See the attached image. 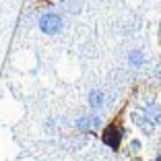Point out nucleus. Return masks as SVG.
Listing matches in <instances>:
<instances>
[{
  "label": "nucleus",
  "instance_id": "8",
  "mask_svg": "<svg viewBox=\"0 0 161 161\" xmlns=\"http://www.w3.org/2000/svg\"><path fill=\"white\" fill-rule=\"evenodd\" d=\"M130 147H132L134 151H141V141H130Z\"/></svg>",
  "mask_w": 161,
  "mask_h": 161
},
{
  "label": "nucleus",
  "instance_id": "4",
  "mask_svg": "<svg viewBox=\"0 0 161 161\" xmlns=\"http://www.w3.org/2000/svg\"><path fill=\"white\" fill-rule=\"evenodd\" d=\"M89 105H91V109H101L103 108V91L101 89H91Z\"/></svg>",
  "mask_w": 161,
  "mask_h": 161
},
{
  "label": "nucleus",
  "instance_id": "9",
  "mask_svg": "<svg viewBox=\"0 0 161 161\" xmlns=\"http://www.w3.org/2000/svg\"><path fill=\"white\" fill-rule=\"evenodd\" d=\"M155 161H161V155H157V159H155Z\"/></svg>",
  "mask_w": 161,
  "mask_h": 161
},
{
  "label": "nucleus",
  "instance_id": "6",
  "mask_svg": "<svg viewBox=\"0 0 161 161\" xmlns=\"http://www.w3.org/2000/svg\"><path fill=\"white\" fill-rule=\"evenodd\" d=\"M132 120H134V124H138V126L142 128V130H145V132H151L153 130V126H155V124L151 122V120L147 118V116H141V114H132Z\"/></svg>",
  "mask_w": 161,
  "mask_h": 161
},
{
  "label": "nucleus",
  "instance_id": "1",
  "mask_svg": "<svg viewBox=\"0 0 161 161\" xmlns=\"http://www.w3.org/2000/svg\"><path fill=\"white\" fill-rule=\"evenodd\" d=\"M37 27H39V31L46 33V35H56V33H60L62 27H64V19H62V14H58V13H43L37 21Z\"/></svg>",
  "mask_w": 161,
  "mask_h": 161
},
{
  "label": "nucleus",
  "instance_id": "2",
  "mask_svg": "<svg viewBox=\"0 0 161 161\" xmlns=\"http://www.w3.org/2000/svg\"><path fill=\"white\" fill-rule=\"evenodd\" d=\"M124 134H126V130H124L120 124H108V126L103 128V132H101V141H103V145H108L109 149H120V145H122V138Z\"/></svg>",
  "mask_w": 161,
  "mask_h": 161
},
{
  "label": "nucleus",
  "instance_id": "7",
  "mask_svg": "<svg viewBox=\"0 0 161 161\" xmlns=\"http://www.w3.org/2000/svg\"><path fill=\"white\" fill-rule=\"evenodd\" d=\"M128 62H130V66H142V62H145V54H142V50H130V54H128Z\"/></svg>",
  "mask_w": 161,
  "mask_h": 161
},
{
  "label": "nucleus",
  "instance_id": "3",
  "mask_svg": "<svg viewBox=\"0 0 161 161\" xmlns=\"http://www.w3.org/2000/svg\"><path fill=\"white\" fill-rule=\"evenodd\" d=\"M101 126V118L99 116H80L79 120H76V128H79L80 132H91L95 134V130Z\"/></svg>",
  "mask_w": 161,
  "mask_h": 161
},
{
  "label": "nucleus",
  "instance_id": "5",
  "mask_svg": "<svg viewBox=\"0 0 161 161\" xmlns=\"http://www.w3.org/2000/svg\"><path fill=\"white\" fill-rule=\"evenodd\" d=\"M145 116L151 120L153 124H161V105H145Z\"/></svg>",
  "mask_w": 161,
  "mask_h": 161
}]
</instances>
